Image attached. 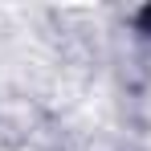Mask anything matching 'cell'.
Instances as JSON below:
<instances>
[{"label": "cell", "mask_w": 151, "mask_h": 151, "mask_svg": "<svg viewBox=\"0 0 151 151\" xmlns=\"http://www.w3.org/2000/svg\"><path fill=\"white\" fill-rule=\"evenodd\" d=\"M135 29H139V33H151V4H147V8H139V17H135Z\"/></svg>", "instance_id": "cell-1"}]
</instances>
